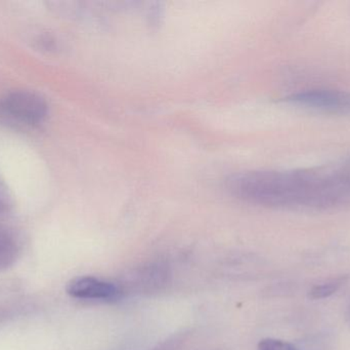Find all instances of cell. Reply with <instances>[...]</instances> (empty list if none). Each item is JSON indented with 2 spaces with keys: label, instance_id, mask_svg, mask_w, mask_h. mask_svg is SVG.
<instances>
[{
  "label": "cell",
  "instance_id": "3",
  "mask_svg": "<svg viewBox=\"0 0 350 350\" xmlns=\"http://www.w3.org/2000/svg\"><path fill=\"white\" fill-rule=\"evenodd\" d=\"M289 100L301 106L331 112L350 113V92L333 90H312L298 92Z\"/></svg>",
  "mask_w": 350,
  "mask_h": 350
},
{
  "label": "cell",
  "instance_id": "1",
  "mask_svg": "<svg viewBox=\"0 0 350 350\" xmlns=\"http://www.w3.org/2000/svg\"><path fill=\"white\" fill-rule=\"evenodd\" d=\"M226 188L242 201L271 205L328 201L341 190L332 180L297 172L241 173L226 181Z\"/></svg>",
  "mask_w": 350,
  "mask_h": 350
},
{
  "label": "cell",
  "instance_id": "6",
  "mask_svg": "<svg viewBox=\"0 0 350 350\" xmlns=\"http://www.w3.org/2000/svg\"><path fill=\"white\" fill-rule=\"evenodd\" d=\"M16 247L8 234H0V269L10 267L16 260Z\"/></svg>",
  "mask_w": 350,
  "mask_h": 350
},
{
  "label": "cell",
  "instance_id": "2",
  "mask_svg": "<svg viewBox=\"0 0 350 350\" xmlns=\"http://www.w3.org/2000/svg\"><path fill=\"white\" fill-rule=\"evenodd\" d=\"M0 110L12 119L34 125L46 116L47 104L44 99L34 92L18 90L2 98Z\"/></svg>",
  "mask_w": 350,
  "mask_h": 350
},
{
  "label": "cell",
  "instance_id": "4",
  "mask_svg": "<svg viewBox=\"0 0 350 350\" xmlns=\"http://www.w3.org/2000/svg\"><path fill=\"white\" fill-rule=\"evenodd\" d=\"M67 292L78 299L112 301L120 297V290L111 283L92 277H76L68 284Z\"/></svg>",
  "mask_w": 350,
  "mask_h": 350
},
{
  "label": "cell",
  "instance_id": "5",
  "mask_svg": "<svg viewBox=\"0 0 350 350\" xmlns=\"http://www.w3.org/2000/svg\"><path fill=\"white\" fill-rule=\"evenodd\" d=\"M349 275H341V277L330 279V281L326 282V283L314 286L310 290L308 297L314 300L325 299V298L330 297L333 294L336 293L349 281Z\"/></svg>",
  "mask_w": 350,
  "mask_h": 350
},
{
  "label": "cell",
  "instance_id": "7",
  "mask_svg": "<svg viewBox=\"0 0 350 350\" xmlns=\"http://www.w3.org/2000/svg\"><path fill=\"white\" fill-rule=\"evenodd\" d=\"M257 350H299L295 345L279 339L265 338L258 343Z\"/></svg>",
  "mask_w": 350,
  "mask_h": 350
},
{
  "label": "cell",
  "instance_id": "8",
  "mask_svg": "<svg viewBox=\"0 0 350 350\" xmlns=\"http://www.w3.org/2000/svg\"><path fill=\"white\" fill-rule=\"evenodd\" d=\"M349 318H350V308H349Z\"/></svg>",
  "mask_w": 350,
  "mask_h": 350
}]
</instances>
